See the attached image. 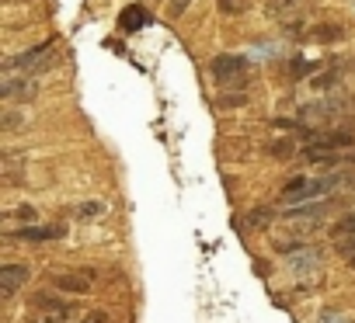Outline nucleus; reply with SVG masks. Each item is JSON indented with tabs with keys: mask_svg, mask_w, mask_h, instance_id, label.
Wrapping results in <instances>:
<instances>
[{
	"mask_svg": "<svg viewBox=\"0 0 355 323\" xmlns=\"http://www.w3.org/2000/svg\"><path fill=\"white\" fill-rule=\"evenodd\" d=\"M345 181H348L345 174H324V178H306V174H300V178H289V181L282 185V192H279V202H282V205L313 202V199H324V195L338 192Z\"/></svg>",
	"mask_w": 355,
	"mask_h": 323,
	"instance_id": "obj_1",
	"label": "nucleus"
},
{
	"mask_svg": "<svg viewBox=\"0 0 355 323\" xmlns=\"http://www.w3.org/2000/svg\"><path fill=\"white\" fill-rule=\"evenodd\" d=\"M80 316V306L56 295V292H35L28 299V320L25 323H73Z\"/></svg>",
	"mask_w": 355,
	"mask_h": 323,
	"instance_id": "obj_2",
	"label": "nucleus"
},
{
	"mask_svg": "<svg viewBox=\"0 0 355 323\" xmlns=\"http://www.w3.org/2000/svg\"><path fill=\"white\" fill-rule=\"evenodd\" d=\"M248 73H251V66H248L244 56H216L209 63V77L216 80L220 91H241Z\"/></svg>",
	"mask_w": 355,
	"mask_h": 323,
	"instance_id": "obj_3",
	"label": "nucleus"
},
{
	"mask_svg": "<svg viewBox=\"0 0 355 323\" xmlns=\"http://www.w3.org/2000/svg\"><path fill=\"white\" fill-rule=\"evenodd\" d=\"M49 59H53V42H42V46H35V49H25V53L11 56V59L4 63V77H28V73H39V70L49 66Z\"/></svg>",
	"mask_w": 355,
	"mask_h": 323,
	"instance_id": "obj_4",
	"label": "nucleus"
},
{
	"mask_svg": "<svg viewBox=\"0 0 355 323\" xmlns=\"http://www.w3.org/2000/svg\"><path fill=\"white\" fill-rule=\"evenodd\" d=\"M49 285H56L60 292H73V295H87L98 288V271L94 268H73V271H53Z\"/></svg>",
	"mask_w": 355,
	"mask_h": 323,
	"instance_id": "obj_5",
	"label": "nucleus"
},
{
	"mask_svg": "<svg viewBox=\"0 0 355 323\" xmlns=\"http://www.w3.org/2000/svg\"><path fill=\"white\" fill-rule=\"evenodd\" d=\"M8 237H11V240H18V243L63 240V237H67V226H63V223H46V226H35V223H28V226H18V230H11Z\"/></svg>",
	"mask_w": 355,
	"mask_h": 323,
	"instance_id": "obj_6",
	"label": "nucleus"
},
{
	"mask_svg": "<svg viewBox=\"0 0 355 323\" xmlns=\"http://www.w3.org/2000/svg\"><path fill=\"white\" fill-rule=\"evenodd\" d=\"M28 278H32V268L28 264H4L0 268V295L4 299H11V295H18L25 285H28Z\"/></svg>",
	"mask_w": 355,
	"mask_h": 323,
	"instance_id": "obj_7",
	"label": "nucleus"
},
{
	"mask_svg": "<svg viewBox=\"0 0 355 323\" xmlns=\"http://www.w3.org/2000/svg\"><path fill=\"white\" fill-rule=\"evenodd\" d=\"M345 111H352V104L348 101H341V98H324V101H313V104H303V118L306 122H317V118H338V115H345Z\"/></svg>",
	"mask_w": 355,
	"mask_h": 323,
	"instance_id": "obj_8",
	"label": "nucleus"
},
{
	"mask_svg": "<svg viewBox=\"0 0 355 323\" xmlns=\"http://www.w3.org/2000/svg\"><path fill=\"white\" fill-rule=\"evenodd\" d=\"M35 94H39V84L28 77H4V84H0V98L4 101H32Z\"/></svg>",
	"mask_w": 355,
	"mask_h": 323,
	"instance_id": "obj_9",
	"label": "nucleus"
},
{
	"mask_svg": "<svg viewBox=\"0 0 355 323\" xmlns=\"http://www.w3.org/2000/svg\"><path fill=\"white\" fill-rule=\"evenodd\" d=\"M303 35H306V42H341L345 28L338 21H320V25H310Z\"/></svg>",
	"mask_w": 355,
	"mask_h": 323,
	"instance_id": "obj_10",
	"label": "nucleus"
},
{
	"mask_svg": "<svg viewBox=\"0 0 355 323\" xmlns=\"http://www.w3.org/2000/svg\"><path fill=\"white\" fill-rule=\"evenodd\" d=\"M303 8V0H265V11L279 21H293Z\"/></svg>",
	"mask_w": 355,
	"mask_h": 323,
	"instance_id": "obj_11",
	"label": "nucleus"
},
{
	"mask_svg": "<svg viewBox=\"0 0 355 323\" xmlns=\"http://www.w3.org/2000/svg\"><path fill=\"white\" fill-rule=\"evenodd\" d=\"M150 21V15L139 8V4H132V8H125L122 11V18H119V25H122V32H139L143 25Z\"/></svg>",
	"mask_w": 355,
	"mask_h": 323,
	"instance_id": "obj_12",
	"label": "nucleus"
},
{
	"mask_svg": "<svg viewBox=\"0 0 355 323\" xmlns=\"http://www.w3.org/2000/svg\"><path fill=\"white\" fill-rule=\"evenodd\" d=\"M272 219H275L272 209H254V212H248V216L241 219V226H248V230H261V226H268Z\"/></svg>",
	"mask_w": 355,
	"mask_h": 323,
	"instance_id": "obj_13",
	"label": "nucleus"
},
{
	"mask_svg": "<svg viewBox=\"0 0 355 323\" xmlns=\"http://www.w3.org/2000/svg\"><path fill=\"white\" fill-rule=\"evenodd\" d=\"M265 149H268V156H275V160L296 156V142H293V139H275V142H268Z\"/></svg>",
	"mask_w": 355,
	"mask_h": 323,
	"instance_id": "obj_14",
	"label": "nucleus"
},
{
	"mask_svg": "<svg viewBox=\"0 0 355 323\" xmlns=\"http://www.w3.org/2000/svg\"><path fill=\"white\" fill-rule=\"evenodd\" d=\"M331 237H334V243H338V240H348V237H355V212H348L345 219H338V223L331 226Z\"/></svg>",
	"mask_w": 355,
	"mask_h": 323,
	"instance_id": "obj_15",
	"label": "nucleus"
},
{
	"mask_svg": "<svg viewBox=\"0 0 355 323\" xmlns=\"http://www.w3.org/2000/svg\"><path fill=\"white\" fill-rule=\"evenodd\" d=\"M101 212H105V202H80V205L73 209L77 219H98Z\"/></svg>",
	"mask_w": 355,
	"mask_h": 323,
	"instance_id": "obj_16",
	"label": "nucleus"
},
{
	"mask_svg": "<svg viewBox=\"0 0 355 323\" xmlns=\"http://www.w3.org/2000/svg\"><path fill=\"white\" fill-rule=\"evenodd\" d=\"M220 15H227V18H237V15H244L248 11V0H220Z\"/></svg>",
	"mask_w": 355,
	"mask_h": 323,
	"instance_id": "obj_17",
	"label": "nucleus"
},
{
	"mask_svg": "<svg viewBox=\"0 0 355 323\" xmlns=\"http://www.w3.org/2000/svg\"><path fill=\"white\" fill-rule=\"evenodd\" d=\"M248 101V94L244 91H230V94H220V108H237V104H244Z\"/></svg>",
	"mask_w": 355,
	"mask_h": 323,
	"instance_id": "obj_18",
	"label": "nucleus"
},
{
	"mask_svg": "<svg viewBox=\"0 0 355 323\" xmlns=\"http://www.w3.org/2000/svg\"><path fill=\"white\" fill-rule=\"evenodd\" d=\"M73 323H112V316H108L105 309H94V313H84V316H77Z\"/></svg>",
	"mask_w": 355,
	"mask_h": 323,
	"instance_id": "obj_19",
	"label": "nucleus"
},
{
	"mask_svg": "<svg viewBox=\"0 0 355 323\" xmlns=\"http://www.w3.org/2000/svg\"><path fill=\"white\" fill-rule=\"evenodd\" d=\"M8 219H28V223H32V219H35V205H21V209H11V212H8Z\"/></svg>",
	"mask_w": 355,
	"mask_h": 323,
	"instance_id": "obj_20",
	"label": "nucleus"
},
{
	"mask_svg": "<svg viewBox=\"0 0 355 323\" xmlns=\"http://www.w3.org/2000/svg\"><path fill=\"white\" fill-rule=\"evenodd\" d=\"M4 129H8V132L21 129V115H18V111H8V115H4Z\"/></svg>",
	"mask_w": 355,
	"mask_h": 323,
	"instance_id": "obj_21",
	"label": "nucleus"
},
{
	"mask_svg": "<svg viewBox=\"0 0 355 323\" xmlns=\"http://www.w3.org/2000/svg\"><path fill=\"white\" fill-rule=\"evenodd\" d=\"M189 8V0H171V15H182Z\"/></svg>",
	"mask_w": 355,
	"mask_h": 323,
	"instance_id": "obj_22",
	"label": "nucleus"
},
{
	"mask_svg": "<svg viewBox=\"0 0 355 323\" xmlns=\"http://www.w3.org/2000/svg\"><path fill=\"white\" fill-rule=\"evenodd\" d=\"M320 323H348V320H341V316H334V313H324Z\"/></svg>",
	"mask_w": 355,
	"mask_h": 323,
	"instance_id": "obj_23",
	"label": "nucleus"
},
{
	"mask_svg": "<svg viewBox=\"0 0 355 323\" xmlns=\"http://www.w3.org/2000/svg\"><path fill=\"white\" fill-rule=\"evenodd\" d=\"M348 268H352V271H355V254H352V261H348Z\"/></svg>",
	"mask_w": 355,
	"mask_h": 323,
	"instance_id": "obj_24",
	"label": "nucleus"
}]
</instances>
